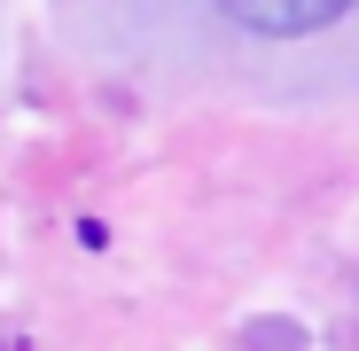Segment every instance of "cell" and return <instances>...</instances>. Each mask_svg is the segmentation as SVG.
Segmentation results:
<instances>
[{
	"label": "cell",
	"instance_id": "obj_1",
	"mask_svg": "<svg viewBox=\"0 0 359 351\" xmlns=\"http://www.w3.org/2000/svg\"><path fill=\"white\" fill-rule=\"evenodd\" d=\"M211 8L234 32H258V39H313V32L344 24L359 0H211Z\"/></svg>",
	"mask_w": 359,
	"mask_h": 351
}]
</instances>
